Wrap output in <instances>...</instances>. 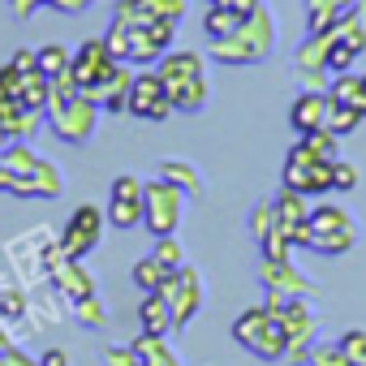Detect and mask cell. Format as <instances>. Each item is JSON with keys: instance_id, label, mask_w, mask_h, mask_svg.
<instances>
[{"instance_id": "obj_5", "label": "cell", "mask_w": 366, "mask_h": 366, "mask_svg": "<svg viewBox=\"0 0 366 366\" xmlns=\"http://www.w3.org/2000/svg\"><path fill=\"white\" fill-rule=\"evenodd\" d=\"M357 246V220L345 203H319L310 207V250L315 254H349Z\"/></svg>"}, {"instance_id": "obj_3", "label": "cell", "mask_w": 366, "mask_h": 366, "mask_svg": "<svg viewBox=\"0 0 366 366\" xmlns=\"http://www.w3.org/2000/svg\"><path fill=\"white\" fill-rule=\"evenodd\" d=\"M233 340L242 349H250L254 357L263 362H285V349H289V336H285V323L272 306H250L233 319Z\"/></svg>"}, {"instance_id": "obj_26", "label": "cell", "mask_w": 366, "mask_h": 366, "mask_svg": "<svg viewBox=\"0 0 366 366\" xmlns=\"http://www.w3.org/2000/svg\"><path fill=\"white\" fill-rule=\"evenodd\" d=\"M353 5H357V0H306V35L336 26Z\"/></svg>"}, {"instance_id": "obj_53", "label": "cell", "mask_w": 366, "mask_h": 366, "mask_svg": "<svg viewBox=\"0 0 366 366\" xmlns=\"http://www.w3.org/2000/svg\"><path fill=\"white\" fill-rule=\"evenodd\" d=\"M95 0H56L52 9H61V14H82V9H91Z\"/></svg>"}, {"instance_id": "obj_10", "label": "cell", "mask_w": 366, "mask_h": 366, "mask_svg": "<svg viewBox=\"0 0 366 366\" xmlns=\"http://www.w3.org/2000/svg\"><path fill=\"white\" fill-rule=\"evenodd\" d=\"M190 0H117L112 22L125 31H142L151 22H186Z\"/></svg>"}, {"instance_id": "obj_39", "label": "cell", "mask_w": 366, "mask_h": 366, "mask_svg": "<svg viewBox=\"0 0 366 366\" xmlns=\"http://www.w3.org/2000/svg\"><path fill=\"white\" fill-rule=\"evenodd\" d=\"M0 194H14V199H39L35 194V177H18L14 168L0 164Z\"/></svg>"}, {"instance_id": "obj_22", "label": "cell", "mask_w": 366, "mask_h": 366, "mask_svg": "<svg viewBox=\"0 0 366 366\" xmlns=\"http://www.w3.org/2000/svg\"><path fill=\"white\" fill-rule=\"evenodd\" d=\"M65 297L48 285L44 293H31V310H26V323H31V332H48L52 323H61L65 319Z\"/></svg>"}, {"instance_id": "obj_52", "label": "cell", "mask_w": 366, "mask_h": 366, "mask_svg": "<svg viewBox=\"0 0 366 366\" xmlns=\"http://www.w3.org/2000/svg\"><path fill=\"white\" fill-rule=\"evenodd\" d=\"M5 366H39V357H31L22 345H14V349L5 353Z\"/></svg>"}, {"instance_id": "obj_29", "label": "cell", "mask_w": 366, "mask_h": 366, "mask_svg": "<svg viewBox=\"0 0 366 366\" xmlns=\"http://www.w3.org/2000/svg\"><path fill=\"white\" fill-rule=\"evenodd\" d=\"M48 99H52V78H48V74H39V69L22 74V82H18V104H22V108H31V112H44V108H48Z\"/></svg>"}, {"instance_id": "obj_48", "label": "cell", "mask_w": 366, "mask_h": 366, "mask_svg": "<svg viewBox=\"0 0 366 366\" xmlns=\"http://www.w3.org/2000/svg\"><path fill=\"white\" fill-rule=\"evenodd\" d=\"M56 0H9V14L14 18H35L39 9H52Z\"/></svg>"}, {"instance_id": "obj_1", "label": "cell", "mask_w": 366, "mask_h": 366, "mask_svg": "<svg viewBox=\"0 0 366 366\" xmlns=\"http://www.w3.org/2000/svg\"><path fill=\"white\" fill-rule=\"evenodd\" d=\"M155 74L164 82V95L172 104V112H203L207 108V56L194 48H172L155 61Z\"/></svg>"}, {"instance_id": "obj_38", "label": "cell", "mask_w": 366, "mask_h": 366, "mask_svg": "<svg viewBox=\"0 0 366 366\" xmlns=\"http://www.w3.org/2000/svg\"><path fill=\"white\" fill-rule=\"evenodd\" d=\"M306 366H353V357L340 349V340L332 345V340H315V349H310V362Z\"/></svg>"}, {"instance_id": "obj_12", "label": "cell", "mask_w": 366, "mask_h": 366, "mask_svg": "<svg viewBox=\"0 0 366 366\" xmlns=\"http://www.w3.org/2000/svg\"><path fill=\"white\" fill-rule=\"evenodd\" d=\"M48 121H52V134L56 138H65V142H91L95 138V125H99V104H91L86 95H78V99H69L65 108H52V112H44Z\"/></svg>"}, {"instance_id": "obj_36", "label": "cell", "mask_w": 366, "mask_h": 366, "mask_svg": "<svg viewBox=\"0 0 366 366\" xmlns=\"http://www.w3.org/2000/svg\"><path fill=\"white\" fill-rule=\"evenodd\" d=\"M272 233H276V207H272V199H263V203L250 207V237L263 246Z\"/></svg>"}, {"instance_id": "obj_50", "label": "cell", "mask_w": 366, "mask_h": 366, "mask_svg": "<svg viewBox=\"0 0 366 366\" xmlns=\"http://www.w3.org/2000/svg\"><path fill=\"white\" fill-rule=\"evenodd\" d=\"M203 5H229V9H242V14H254V9H263L267 0H203Z\"/></svg>"}, {"instance_id": "obj_24", "label": "cell", "mask_w": 366, "mask_h": 366, "mask_svg": "<svg viewBox=\"0 0 366 366\" xmlns=\"http://www.w3.org/2000/svg\"><path fill=\"white\" fill-rule=\"evenodd\" d=\"M332 104H340V108H353V112H362L366 117V74H336L332 78Z\"/></svg>"}, {"instance_id": "obj_9", "label": "cell", "mask_w": 366, "mask_h": 366, "mask_svg": "<svg viewBox=\"0 0 366 366\" xmlns=\"http://www.w3.org/2000/svg\"><path fill=\"white\" fill-rule=\"evenodd\" d=\"M104 224H108V216H104L95 203L74 207V216H69V220H65V229L56 233L61 254H65V259H86V254L104 242Z\"/></svg>"}, {"instance_id": "obj_51", "label": "cell", "mask_w": 366, "mask_h": 366, "mask_svg": "<svg viewBox=\"0 0 366 366\" xmlns=\"http://www.w3.org/2000/svg\"><path fill=\"white\" fill-rule=\"evenodd\" d=\"M39 366H69V353H65L61 345H52V349L39 353Z\"/></svg>"}, {"instance_id": "obj_40", "label": "cell", "mask_w": 366, "mask_h": 366, "mask_svg": "<svg viewBox=\"0 0 366 366\" xmlns=\"http://www.w3.org/2000/svg\"><path fill=\"white\" fill-rule=\"evenodd\" d=\"M302 142H306V147H310L319 159H327V164H332V159H340V138H336L332 129H315V134H302Z\"/></svg>"}, {"instance_id": "obj_7", "label": "cell", "mask_w": 366, "mask_h": 366, "mask_svg": "<svg viewBox=\"0 0 366 366\" xmlns=\"http://www.w3.org/2000/svg\"><path fill=\"white\" fill-rule=\"evenodd\" d=\"M159 297L168 302V310H172V327L181 332V327H190L194 319H199V310H203V276H199V267H177V272H168V280L159 285Z\"/></svg>"}, {"instance_id": "obj_14", "label": "cell", "mask_w": 366, "mask_h": 366, "mask_svg": "<svg viewBox=\"0 0 366 366\" xmlns=\"http://www.w3.org/2000/svg\"><path fill=\"white\" fill-rule=\"evenodd\" d=\"M177 26H181V22H151V26H142V31H129V56H125V65L151 69L164 52H172Z\"/></svg>"}, {"instance_id": "obj_47", "label": "cell", "mask_w": 366, "mask_h": 366, "mask_svg": "<svg viewBox=\"0 0 366 366\" xmlns=\"http://www.w3.org/2000/svg\"><path fill=\"white\" fill-rule=\"evenodd\" d=\"M297 82H302V91H327L332 74L327 69H297Z\"/></svg>"}, {"instance_id": "obj_41", "label": "cell", "mask_w": 366, "mask_h": 366, "mask_svg": "<svg viewBox=\"0 0 366 366\" xmlns=\"http://www.w3.org/2000/svg\"><path fill=\"white\" fill-rule=\"evenodd\" d=\"M151 254H155V259H159V263H164L168 272L186 267V246L177 242V233H172V237H155V250H151Z\"/></svg>"}, {"instance_id": "obj_2", "label": "cell", "mask_w": 366, "mask_h": 366, "mask_svg": "<svg viewBox=\"0 0 366 366\" xmlns=\"http://www.w3.org/2000/svg\"><path fill=\"white\" fill-rule=\"evenodd\" d=\"M276 39H280L276 18H272V9L263 5V9H254V14L242 22L237 35L212 39V61H220V65H259V61H267V56L276 52Z\"/></svg>"}, {"instance_id": "obj_45", "label": "cell", "mask_w": 366, "mask_h": 366, "mask_svg": "<svg viewBox=\"0 0 366 366\" xmlns=\"http://www.w3.org/2000/svg\"><path fill=\"white\" fill-rule=\"evenodd\" d=\"M104 366H147V362L134 353V345H108L104 349Z\"/></svg>"}, {"instance_id": "obj_35", "label": "cell", "mask_w": 366, "mask_h": 366, "mask_svg": "<svg viewBox=\"0 0 366 366\" xmlns=\"http://www.w3.org/2000/svg\"><path fill=\"white\" fill-rule=\"evenodd\" d=\"M35 61H39V74L56 78V74H65V69H69L74 52H69L65 44H48V48H35Z\"/></svg>"}, {"instance_id": "obj_17", "label": "cell", "mask_w": 366, "mask_h": 366, "mask_svg": "<svg viewBox=\"0 0 366 366\" xmlns=\"http://www.w3.org/2000/svg\"><path fill=\"white\" fill-rule=\"evenodd\" d=\"M259 276H263V289H267V293H285V297H315V293H319V285L306 280V276L293 267V259H263Z\"/></svg>"}, {"instance_id": "obj_6", "label": "cell", "mask_w": 366, "mask_h": 366, "mask_svg": "<svg viewBox=\"0 0 366 366\" xmlns=\"http://www.w3.org/2000/svg\"><path fill=\"white\" fill-rule=\"evenodd\" d=\"M285 186L289 190H297V194H306V199H315V194H332V164L327 159H319L302 138L289 147V155H285Z\"/></svg>"}, {"instance_id": "obj_25", "label": "cell", "mask_w": 366, "mask_h": 366, "mask_svg": "<svg viewBox=\"0 0 366 366\" xmlns=\"http://www.w3.org/2000/svg\"><path fill=\"white\" fill-rule=\"evenodd\" d=\"M250 14H242V9H229V5H207L203 9V35L207 39H229V35H237L242 31V22H246Z\"/></svg>"}, {"instance_id": "obj_23", "label": "cell", "mask_w": 366, "mask_h": 366, "mask_svg": "<svg viewBox=\"0 0 366 366\" xmlns=\"http://www.w3.org/2000/svg\"><path fill=\"white\" fill-rule=\"evenodd\" d=\"M155 177L172 181V186H177V190H186L190 199H199V194H203V186H207V181H203V172H199L190 159H177V155L159 159V164H155Z\"/></svg>"}, {"instance_id": "obj_19", "label": "cell", "mask_w": 366, "mask_h": 366, "mask_svg": "<svg viewBox=\"0 0 366 366\" xmlns=\"http://www.w3.org/2000/svg\"><path fill=\"white\" fill-rule=\"evenodd\" d=\"M129 82H134V65L117 61V69H112L99 86L82 91V95H86L91 104H99V112H125V108H129Z\"/></svg>"}, {"instance_id": "obj_4", "label": "cell", "mask_w": 366, "mask_h": 366, "mask_svg": "<svg viewBox=\"0 0 366 366\" xmlns=\"http://www.w3.org/2000/svg\"><path fill=\"white\" fill-rule=\"evenodd\" d=\"M186 203L190 194L177 190L172 181L155 177V181H142V229L151 237H172L186 220Z\"/></svg>"}, {"instance_id": "obj_33", "label": "cell", "mask_w": 366, "mask_h": 366, "mask_svg": "<svg viewBox=\"0 0 366 366\" xmlns=\"http://www.w3.org/2000/svg\"><path fill=\"white\" fill-rule=\"evenodd\" d=\"M164 280H168V267H164L155 254H142V259L134 263V285H138L142 293H159Z\"/></svg>"}, {"instance_id": "obj_16", "label": "cell", "mask_w": 366, "mask_h": 366, "mask_svg": "<svg viewBox=\"0 0 366 366\" xmlns=\"http://www.w3.org/2000/svg\"><path fill=\"white\" fill-rule=\"evenodd\" d=\"M69 69H74L78 86H82V91H91V86H99V82L117 69V56L108 52V44H104V39H86V44H78V52H74Z\"/></svg>"}, {"instance_id": "obj_42", "label": "cell", "mask_w": 366, "mask_h": 366, "mask_svg": "<svg viewBox=\"0 0 366 366\" xmlns=\"http://www.w3.org/2000/svg\"><path fill=\"white\" fill-rule=\"evenodd\" d=\"M362 121H366L362 112H353V108H340V104H332V112H327V125H323V129H332L336 138H345V134H353V129H357Z\"/></svg>"}, {"instance_id": "obj_49", "label": "cell", "mask_w": 366, "mask_h": 366, "mask_svg": "<svg viewBox=\"0 0 366 366\" xmlns=\"http://www.w3.org/2000/svg\"><path fill=\"white\" fill-rule=\"evenodd\" d=\"M9 65H14L18 74H31V69H39V61H35V48H18V52L9 56Z\"/></svg>"}, {"instance_id": "obj_43", "label": "cell", "mask_w": 366, "mask_h": 366, "mask_svg": "<svg viewBox=\"0 0 366 366\" xmlns=\"http://www.w3.org/2000/svg\"><path fill=\"white\" fill-rule=\"evenodd\" d=\"M357 186V168L349 159H332V194H349Z\"/></svg>"}, {"instance_id": "obj_27", "label": "cell", "mask_w": 366, "mask_h": 366, "mask_svg": "<svg viewBox=\"0 0 366 366\" xmlns=\"http://www.w3.org/2000/svg\"><path fill=\"white\" fill-rule=\"evenodd\" d=\"M138 323H142V332H155V336L177 332V327H172V310H168V302H164L159 293H142V302H138Z\"/></svg>"}, {"instance_id": "obj_20", "label": "cell", "mask_w": 366, "mask_h": 366, "mask_svg": "<svg viewBox=\"0 0 366 366\" xmlns=\"http://www.w3.org/2000/svg\"><path fill=\"white\" fill-rule=\"evenodd\" d=\"M327 112H332V91H297L293 108H289V125L302 134H315L327 125Z\"/></svg>"}, {"instance_id": "obj_54", "label": "cell", "mask_w": 366, "mask_h": 366, "mask_svg": "<svg viewBox=\"0 0 366 366\" xmlns=\"http://www.w3.org/2000/svg\"><path fill=\"white\" fill-rule=\"evenodd\" d=\"M9 349H14V336H9V327H5V323H0V357H5Z\"/></svg>"}, {"instance_id": "obj_15", "label": "cell", "mask_w": 366, "mask_h": 366, "mask_svg": "<svg viewBox=\"0 0 366 366\" xmlns=\"http://www.w3.org/2000/svg\"><path fill=\"white\" fill-rule=\"evenodd\" d=\"M125 112L129 117H142V121H164L172 112V104H168L164 82H159L155 69H138L134 74V82H129V108Z\"/></svg>"}, {"instance_id": "obj_37", "label": "cell", "mask_w": 366, "mask_h": 366, "mask_svg": "<svg viewBox=\"0 0 366 366\" xmlns=\"http://www.w3.org/2000/svg\"><path fill=\"white\" fill-rule=\"evenodd\" d=\"M69 310H74V319H78L82 327H95V332H104V327H108V306L99 302V293H95V297H86V302H74Z\"/></svg>"}, {"instance_id": "obj_46", "label": "cell", "mask_w": 366, "mask_h": 366, "mask_svg": "<svg viewBox=\"0 0 366 366\" xmlns=\"http://www.w3.org/2000/svg\"><path fill=\"white\" fill-rule=\"evenodd\" d=\"M104 44H108V52H112L117 61H125V56H129V31H125V26H117V22H112V26H108V35H104Z\"/></svg>"}, {"instance_id": "obj_28", "label": "cell", "mask_w": 366, "mask_h": 366, "mask_svg": "<svg viewBox=\"0 0 366 366\" xmlns=\"http://www.w3.org/2000/svg\"><path fill=\"white\" fill-rule=\"evenodd\" d=\"M129 345H134V353H138L147 366H181V357H177V349L168 345V336L142 332V336H134Z\"/></svg>"}, {"instance_id": "obj_44", "label": "cell", "mask_w": 366, "mask_h": 366, "mask_svg": "<svg viewBox=\"0 0 366 366\" xmlns=\"http://www.w3.org/2000/svg\"><path fill=\"white\" fill-rule=\"evenodd\" d=\"M340 349L353 357V366H366V327H349V332H340Z\"/></svg>"}, {"instance_id": "obj_31", "label": "cell", "mask_w": 366, "mask_h": 366, "mask_svg": "<svg viewBox=\"0 0 366 366\" xmlns=\"http://www.w3.org/2000/svg\"><path fill=\"white\" fill-rule=\"evenodd\" d=\"M0 164H5V168H14L18 177H31V172L44 164V155H39L31 142H9L5 151H0Z\"/></svg>"}, {"instance_id": "obj_11", "label": "cell", "mask_w": 366, "mask_h": 366, "mask_svg": "<svg viewBox=\"0 0 366 366\" xmlns=\"http://www.w3.org/2000/svg\"><path fill=\"white\" fill-rule=\"evenodd\" d=\"M272 207H276V233L297 250H310V199L306 194H297V190H289V186H280V194L272 199Z\"/></svg>"}, {"instance_id": "obj_8", "label": "cell", "mask_w": 366, "mask_h": 366, "mask_svg": "<svg viewBox=\"0 0 366 366\" xmlns=\"http://www.w3.org/2000/svg\"><path fill=\"white\" fill-rule=\"evenodd\" d=\"M280 323H285V336H289L285 362H293V366L310 362V349H315V336H319V315H315L310 297H285Z\"/></svg>"}, {"instance_id": "obj_34", "label": "cell", "mask_w": 366, "mask_h": 366, "mask_svg": "<svg viewBox=\"0 0 366 366\" xmlns=\"http://www.w3.org/2000/svg\"><path fill=\"white\" fill-rule=\"evenodd\" d=\"M31 177H35V194H39V199H61V190H65V172H61L52 159H44Z\"/></svg>"}, {"instance_id": "obj_21", "label": "cell", "mask_w": 366, "mask_h": 366, "mask_svg": "<svg viewBox=\"0 0 366 366\" xmlns=\"http://www.w3.org/2000/svg\"><path fill=\"white\" fill-rule=\"evenodd\" d=\"M336 39H340V26H327V31L306 35V39L297 44V52H293V65H297V69H327V56H332ZM327 74H332V69H327Z\"/></svg>"}, {"instance_id": "obj_18", "label": "cell", "mask_w": 366, "mask_h": 366, "mask_svg": "<svg viewBox=\"0 0 366 366\" xmlns=\"http://www.w3.org/2000/svg\"><path fill=\"white\" fill-rule=\"evenodd\" d=\"M48 285L74 306V302H86V297H95L99 293V285H95V272L82 263V259H65L52 276H48Z\"/></svg>"}, {"instance_id": "obj_30", "label": "cell", "mask_w": 366, "mask_h": 366, "mask_svg": "<svg viewBox=\"0 0 366 366\" xmlns=\"http://www.w3.org/2000/svg\"><path fill=\"white\" fill-rule=\"evenodd\" d=\"M0 129H5L14 142H31L39 129H44V112H31V108H18V112H9L5 121H0Z\"/></svg>"}, {"instance_id": "obj_32", "label": "cell", "mask_w": 366, "mask_h": 366, "mask_svg": "<svg viewBox=\"0 0 366 366\" xmlns=\"http://www.w3.org/2000/svg\"><path fill=\"white\" fill-rule=\"evenodd\" d=\"M31 310V293L22 285H0V323H22Z\"/></svg>"}, {"instance_id": "obj_13", "label": "cell", "mask_w": 366, "mask_h": 366, "mask_svg": "<svg viewBox=\"0 0 366 366\" xmlns=\"http://www.w3.org/2000/svg\"><path fill=\"white\" fill-rule=\"evenodd\" d=\"M108 224L112 229H121V233H129V229H138L142 224V181L134 177V172H121V177H112V190H108Z\"/></svg>"}, {"instance_id": "obj_56", "label": "cell", "mask_w": 366, "mask_h": 366, "mask_svg": "<svg viewBox=\"0 0 366 366\" xmlns=\"http://www.w3.org/2000/svg\"><path fill=\"white\" fill-rule=\"evenodd\" d=\"M9 142H14V138H9V134H5V129H0V151H5V147H9Z\"/></svg>"}, {"instance_id": "obj_55", "label": "cell", "mask_w": 366, "mask_h": 366, "mask_svg": "<svg viewBox=\"0 0 366 366\" xmlns=\"http://www.w3.org/2000/svg\"><path fill=\"white\" fill-rule=\"evenodd\" d=\"M353 22L366 31V0H357V5H353Z\"/></svg>"}]
</instances>
